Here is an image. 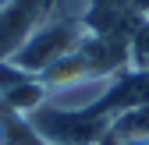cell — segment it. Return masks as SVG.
I'll return each instance as SVG.
<instances>
[{"instance_id": "1", "label": "cell", "mask_w": 149, "mask_h": 145, "mask_svg": "<svg viewBox=\"0 0 149 145\" xmlns=\"http://www.w3.org/2000/svg\"><path fill=\"white\" fill-rule=\"evenodd\" d=\"M85 25L82 18H68V14H50L46 21L29 35V43L14 53V67H22L25 75L39 78L43 71H50L57 60H64L68 53H74L85 39Z\"/></svg>"}, {"instance_id": "2", "label": "cell", "mask_w": 149, "mask_h": 145, "mask_svg": "<svg viewBox=\"0 0 149 145\" xmlns=\"http://www.w3.org/2000/svg\"><path fill=\"white\" fill-rule=\"evenodd\" d=\"M53 0H14L0 11V60H14V53L29 43V35L50 18Z\"/></svg>"}, {"instance_id": "3", "label": "cell", "mask_w": 149, "mask_h": 145, "mask_svg": "<svg viewBox=\"0 0 149 145\" xmlns=\"http://www.w3.org/2000/svg\"><path fill=\"white\" fill-rule=\"evenodd\" d=\"M103 145H149V103L128 106L110 117V131Z\"/></svg>"}, {"instance_id": "4", "label": "cell", "mask_w": 149, "mask_h": 145, "mask_svg": "<svg viewBox=\"0 0 149 145\" xmlns=\"http://www.w3.org/2000/svg\"><path fill=\"white\" fill-rule=\"evenodd\" d=\"M128 57H132L135 67H149V21L132 32V39H128Z\"/></svg>"}, {"instance_id": "5", "label": "cell", "mask_w": 149, "mask_h": 145, "mask_svg": "<svg viewBox=\"0 0 149 145\" xmlns=\"http://www.w3.org/2000/svg\"><path fill=\"white\" fill-rule=\"evenodd\" d=\"M11 4H14V0H0V11H4V7H11Z\"/></svg>"}]
</instances>
